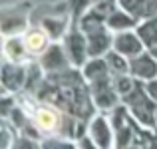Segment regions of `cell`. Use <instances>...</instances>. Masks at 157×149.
Returning a JSON list of instances; mask_svg holds the SVG:
<instances>
[{"mask_svg":"<svg viewBox=\"0 0 157 149\" xmlns=\"http://www.w3.org/2000/svg\"><path fill=\"white\" fill-rule=\"evenodd\" d=\"M125 103L129 105V109L133 111V115L139 119L141 123L145 125H153L155 123V111H157V105L155 101L147 96L145 88H143V82L137 80V86L131 94L125 96Z\"/></svg>","mask_w":157,"mask_h":149,"instance_id":"6da1fadb","label":"cell"},{"mask_svg":"<svg viewBox=\"0 0 157 149\" xmlns=\"http://www.w3.org/2000/svg\"><path fill=\"white\" fill-rule=\"evenodd\" d=\"M113 50H117L119 54H123L125 58H135L141 52H145V44L139 38V34L135 30H123L113 34Z\"/></svg>","mask_w":157,"mask_h":149,"instance_id":"7a4b0ae2","label":"cell"},{"mask_svg":"<svg viewBox=\"0 0 157 149\" xmlns=\"http://www.w3.org/2000/svg\"><path fill=\"white\" fill-rule=\"evenodd\" d=\"M129 74L139 82H149L157 78V58L147 50L129 60Z\"/></svg>","mask_w":157,"mask_h":149,"instance_id":"3957f363","label":"cell"},{"mask_svg":"<svg viewBox=\"0 0 157 149\" xmlns=\"http://www.w3.org/2000/svg\"><path fill=\"white\" fill-rule=\"evenodd\" d=\"M68 58L72 60L74 66H84L90 56L88 50V38L84 32H72L68 36Z\"/></svg>","mask_w":157,"mask_h":149,"instance_id":"277c9868","label":"cell"},{"mask_svg":"<svg viewBox=\"0 0 157 149\" xmlns=\"http://www.w3.org/2000/svg\"><path fill=\"white\" fill-rule=\"evenodd\" d=\"M94 86V101L98 103L100 107H111L115 105V101H117V90H115V86L111 84V80H107L105 78H100V80H94L92 82Z\"/></svg>","mask_w":157,"mask_h":149,"instance_id":"5b68a950","label":"cell"},{"mask_svg":"<svg viewBox=\"0 0 157 149\" xmlns=\"http://www.w3.org/2000/svg\"><path fill=\"white\" fill-rule=\"evenodd\" d=\"M137 24L139 22H137V18H135L133 14L125 12L123 8H119V6L105 18V26L109 28L113 34H115V32H123V30H135Z\"/></svg>","mask_w":157,"mask_h":149,"instance_id":"8992f818","label":"cell"},{"mask_svg":"<svg viewBox=\"0 0 157 149\" xmlns=\"http://www.w3.org/2000/svg\"><path fill=\"white\" fill-rule=\"evenodd\" d=\"M24 82H26V68L20 64H4L2 68V84L6 90H10V92H16V90H20L24 86Z\"/></svg>","mask_w":157,"mask_h":149,"instance_id":"52a82bcc","label":"cell"},{"mask_svg":"<svg viewBox=\"0 0 157 149\" xmlns=\"http://www.w3.org/2000/svg\"><path fill=\"white\" fill-rule=\"evenodd\" d=\"M90 135H92V141H94V145H96V147L109 149V145H111V131H109L107 121H105L104 117H96L92 121Z\"/></svg>","mask_w":157,"mask_h":149,"instance_id":"ba28073f","label":"cell"},{"mask_svg":"<svg viewBox=\"0 0 157 149\" xmlns=\"http://www.w3.org/2000/svg\"><path fill=\"white\" fill-rule=\"evenodd\" d=\"M42 66L48 70V72H60V70H64V68H66V54H64V48L58 46V44L48 46V50L42 54Z\"/></svg>","mask_w":157,"mask_h":149,"instance_id":"9c48e42d","label":"cell"},{"mask_svg":"<svg viewBox=\"0 0 157 149\" xmlns=\"http://www.w3.org/2000/svg\"><path fill=\"white\" fill-rule=\"evenodd\" d=\"M135 32L139 34V38L143 40L147 50L157 46V16H149V18H141L135 28Z\"/></svg>","mask_w":157,"mask_h":149,"instance_id":"30bf717a","label":"cell"},{"mask_svg":"<svg viewBox=\"0 0 157 149\" xmlns=\"http://www.w3.org/2000/svg\"><path fill=\"white\" fill-rule=\"evenodd\" d=\"M48 38L50 36L46 34V30H40V28L30 30L26 34V38H24L28 54H44L48 50Z\"/></svg>","mask_w":157,"mask_h":149,"instance_id":"8fae6325","label":"cell"},{"mask_svg":"<svg viewBox=\"0 0 157 149\" xmlns=\"http://www.w3.org/2000/svg\"><path fill=\"white\" fill-rule=\"evenodd\" d=\"M107 72H109V66H107L105 58H90L88 62L84 64V70H82V74H84L86 80L94 82V80H100V78H105Z\"/></svg>","mask_w":157,"mask_h":149,"instance_id":"7c38bea8","label":"cell"},{"mask_svg":"<svg viewBox=\"0 0 157 149\" xmlns=\"http://www.w3.org/2000/svg\"><path fill=\"white\" fill-rule=\"evenodd\" d=\"M104 58H105L107 66H109V72H113V74H129V58H125L123 54H119L117 50L111 48Z\"/></svg>","mask_w":157,"mask_h":149,"instance_id":"4fadbf2b","label":"cell"},{"mask_svg":"<svg viewBox=\"0 0 157 149\" xmlns=\"http://www.w3.org/2000/svg\"><path fill=\"white\" fill-rule=\"evenodd\" d=\"M115 2H117L119 8H123L129 14H133L135 18H145L149 0H115Z\"/></svg>","mask_w":157,"mask_h":149,"instance_id":"5bb4252c","label":"cell"},{"mask_svg":"<svg viewBox=\"0 0 157 149\" xmlns=\"http://www.w3.org/2000/svg\"><path fill=\"white\" fill-rule=\"evenodd\" d=\"M4 46H6V48H4V54H6L12 62H16V64H18V62L28 54L26 44L20 42V40H16V38L14 40H6V44H4Z\"/></svg>","mask_w":157,"mask_h":149,"instance_id":"9a60e30c","label":"cell"},{"mask_svg":"<svg viewBox=\"0 0 157 149\" xmlns=\"http://www.w3.org/2000/svg\"><path fill=\"white\" fill-rule=\"evenodd\" d=\"M36 119H38V125L46 127V129H54V125L58 123L56 111L50 109V107H40V109L36 111Z\"/></svg>","mask_w":157,"mask_h":149,"instance_id":"2e32d148","label":"cell"},{"mask_svg":"<svg viewBox=\"0 0 157 149\" xmlns=\"http://www.w3.org/2000/svg\"><path fill=\"white\" fill-rule=\"evenodd\" d=\"M44 30H46V34L50 36V38H60L62 32H64V20H54V18H46L42 22Z\"/></svg>","mask_w":157,"mask_h":149,"instance_id":"e0dca14e","label":"cell"},{"mask_svg":"<svg viewBox=\"0 0 157 149\" xmlns=\"http://www.w3.org/2000/svg\"><path fill=\"white\" fill-rule=\"evenodd\" d=\"M143 88H145L147 96L157 103V78L155 80H149V82H143Z\"/></svg>","mask_w":157,"mask_h":149,"instance_id":"ac0fdd59","label":"cell"},{"mask_svg":"<svg viewBox=\"0 0 157 149\" xmlns=\"http://www.w3.org/2000/svg\"><path fill=\"white\" fill-rule=\"evenodd\" d=\"M44 149H74V147L66 141H46Z\"/></svg>","mask_w":157,"mask_h":149,"instance_id":"d6986e66","label":"cell"},{"mask_svg":"<svg viewBox=\"0 0 157 149\" xmlns=\"http://www.w3.org/2000/svg\"><path fill=\"white\" fill-rule=\"evenodd\" d=\"M14 149H36V145L32 141H28V139H20V141H16Z\"/></svg>","mask_w":157,"mask_h":149,"instance_id":"ffe728a7","label":"cell"},{"mask_svg":"<svg viewBox=\"0 0 157 149\" xmlns=\"http://www.w3.org/2000/svg\"><path fill=\"white\" fill-rule=\"evenodd\" d=\"M149 16H157V0H149V4H147L145 18H149Z\"/></svg>","mask_w":157,"mask_h":149,"instance_id":"44dd1931","label":"cell"},{"mask_svg":"<svg viewBox=\"0 0 157 149\" xmlns=\"http://www.w3.org/2000/svg\"><path fill=\"white\" fill-rule=\"evenodd\" d=\"M84 149H100V147H90L88 141H84Z\"/></svg>","mask_w":157,"mask_h":149,"instance_id":"7402d4cb","label":"cell"},{"mask_svg":"<svg viewBox=\"0 0 157 149\" xmlns=\"http://www.w3.org/2000/svg\"><path fill=\"white\" fill-rule=\"evenodd\" d=\"M149 52H151V54H153V56L157 58V46H155V48H151V50H149Z\"/></svg>","mask_w":157,"mask_h":149,"instance_id":"603a6c76","label":"cell"},{"mask_svg":"<svg viewBox=\"0 0 157 149\" xmlns=\"http://www.w3.org/2000/svg\"><path fill=\"white\" fill-rule=\"evenodd\" d=\"M149 149H157V139H155V141H153V143L149 145Z\"/></svg>","mask_w":157,"mask_h":149,"instance_id":"cb8c5ba5","label":"cell"},{"mask_svg":"<svg viewBox=\"0 0 157 149\" xmlns=\"http://www.w3.org/2000/svg\"><path fill=\"white\" fill-rule=\"evenodd\" d=\"M155 123H157V111H155Z\"/></svg>","mask_w":157,"mask_h":149,"instance_id":"d4e9b609","label":"cell"}]
</instances>
